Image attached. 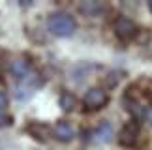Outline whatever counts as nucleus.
<instances>
[{"instance_id":"12","label":"nucleus","mask_w":152,"mask_h":150,"mask_svg":"<svg viewBox=\"0 0 152 150\" xmlns=\"http://www.w3.org/2000/svg\"><path fill=\"white\" fill-rule=\"evenodd\" d=\"M6 107H8V96H6V92L0 90V113H2Z\"/></svg>"},{"instance_id":"15","label":"nucleus","mask_w":152,"mask_h":150,"mask_svg":"<svg viewBox=\"0 0 152 150\" xmlns=\"http://www.w3.org/2000/svg\"><path fill=\"white\" fill-rule=\"evenodd\" d=\"M150 122H152V114H150Z\"/></svg>"},{"instance_id":"9","label":"nucleus","mask_w":152,"mask_h":150,"mask_svg":"<svg viewBox=\"0 0 152 150\" xmlns=\"http://www.w3.org/2000/svg\"><path fill=\"white\" fill-rule=\"evenodd\" d=\"M103 9H105V6L102 2H96V0H88V2L79 4V11L86 17H96V15H100Z\"/></svg>"},{"instance_id":"1","label":"nucleus","mask_w":152,"mask_h":150,"mask_svg":"<svg viewBox=\"0 0 152 150\" xmlns=\"http://www.w3.org/2000/svg\"><path fill=\"white\" fill-rule=\"evenodd\" d=\"M47 28L56 38H69L77 32V21L68 11H53L47 17Z\"/></svg>"},{"instance_id":"2","label":"nucleus","mask_w":152,"mask_h":150,"mask_svg":"<svg viewBox=\"0 0 152 150\" xmlns=\"http://www.w3.org/2000/svg\"><path fill=\"white\" fill-rule=\"evenodd\" d=\"M107 103H109V94L103 88H98V86L88 88L83 96V105H85V109H88V111H100Z\"/></svg>"},{"instance_id":"4","label":"nucleus","mask_w":152,"mask_h":150,"mask_svg":"<svg viewBox=\"0 0 152 150\" xmlns=\"http://www.w3.org/2000/svg\"><path fill=\"white\" fill-rule=\"evenodd\" d=\"M137 137H139V122H135V120H132V122H126L124 126L120 128L118 131V143L122 146L130 148L137 143Z\"/></svg>"},{"instance_id":"11","label":"nucleus","mask_w":152,"mask_h":150,"mask_svg":"<svg viewBox=\"0 0 152 150\" xmlns=\"http://www.w3.org/2000/svg\"><path fill=\"white\" fill-rule=\"evenodd\" d=\"M75 105H77V100H75L73 94H69V92H64L60 96V107L64 111H73Z\"/></svg>"},{"instance_id":"8","label":"nucleus","mask_w":152,"mask_h":150,"mask_svg":"<svg viewBox=\"0 0 152 150\" xmlns=\"http://www.w3.org/2000/svg\"><path fill=\"white\" fill-rule=\"evenodd\" d=\"M113 139V126H111L107 120L100 122V126L94 130V141L98 143H109Z\"/></svg>"},{"instance_id":"5","label":"nucleus","mask_w":152,"mask_h":150,"mask_svg":"<svg viewBox=\"0 0 152 150\" xmlns=\"http://www.w3.org/2000/svg\"><path fill=\"white\" fill-rule=\"evenodd\" d=\"M124 103H126V109L132 113V117L135 122H141V120L147 118V107L141 100H137L133 94H126L124 96Z\"/></svg>"},{"instance_id":"6","label":"nucleus","mask_w":152,"mask_h":150,"mask_svg":"<svg viewBox=\"0 0 152 150\" xmlns=\"http://www.w3.org/2000/svg\"><path fill=\"white\" fill-rule=\"evenodd\" d=\"M51 133H53V137H55L56 141L69 143V141H73V137H75V130L68 120H58V122L53 126Z\"/></svg>"},{"instance_id":"10","label":"nucleus","mask_w":152,"mask_h":150,"mask_svg":"<svg viewBox=\"0 0 152 150\" xmlns=\"http://www.w3.org/2000/svg\"><path fill=\"white\" fill-rule=\"evenodd\" d=\"M28 131H30L34 135V139H38V141H45L47 139V133H49L47 126H43V124H30L28 126Z\"/></svg>"},{"instance_id":"7","label":"nucleus","mask_w":152,"mask_h":150,"mask_svg":"<svg viewBox=\"0 0 152 150\" xmlns=\"http://www.w3.org/2000/svg\"><path fill=\"white\" fill-rule=\"evenodd\" d=\"M10 71H11V75L17 79V81H25V79H28L30 77V64H28L26 60H23V58H19V60H13L11 62V66H10Z\"/></svg>"},{"instance_id":"14","label":"nucleus","mask_w":152,"mask_h":150,"mask_svg":"<svg viewBox=\"0 0 152 150\" xmlns=\"http://www.w3.org/2000/svg\"><path fill=\"white\" fill-rule=\"evenodd\" d=\"M148 8H150V11H152V2H150V4H148Z\"/></svg>"},{"instance_id":"3","label":"nucleus","mask_w":152,"mask_h":150,"mask_svg":"<svg viewBox=\"0 0 152 150\" xmlns=\"http://www.w3.org/2000/svg\"><path fill=\"white\" fill-rule=\"evenodd\" d=\"M115 34H116V38H120L122 42H130V39H133L137 36V32H139V28L137 25L133 23L130 17H124V15H120L118 19L115 21Z\"/></svg>"},{"instance_id":"13","label":"nucleus","mask_w":152,"mask_h":150,"mask_svg":"<svg viewBox=\"0 0 152 150\" xmlns=\"http://www.w3.org/2000/svg\"><path fill=\"white\" fill-rule=\"evenodd\" d=\"M8 124H11V118L8 117V114H4V113H0V130L6 128Z\"/></svg>"}]
</instances>
